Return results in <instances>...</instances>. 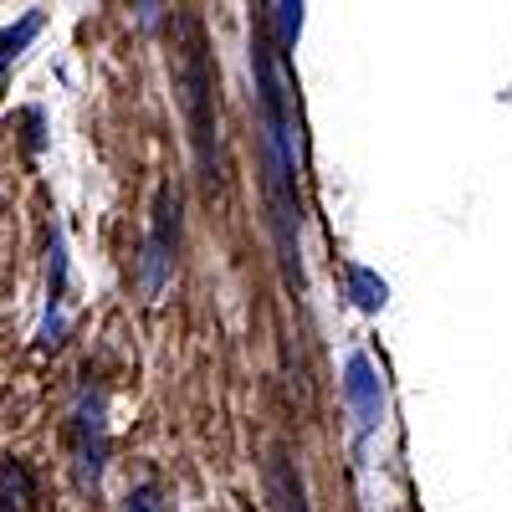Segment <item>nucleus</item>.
<instances>
[{
	"instance_id": "7",
	"label": "nucleus",
	"mask_w": 512,
	"mask_h": 512,
	"mask_svg": "<svg viewBox=\"0 0 512 512\" xmlns=\"http://www.w3.org/2000/svg\"><path fill=\"white\" fill-rule=\"evenodd\" d=\"M349 292H354V303H359L364 313H379V308H384V282H379L369 267H354V272H349Z\"/></svg>"
},
{
	"instance_id": "1",
	"label": "nucleus",
	"mask_w": 512,
	"mask_h": 512,
	"mask_svg": "<svg viewBox=\"0 0 512 512\" xmlns=\"http://www.w3.org/2000/svg\"><path fill=\"white\" fill-rule=\"evenodd\" d=\"M169 82L190 128V144L200 159L205 185H221V123H216V82H210V57H205V31L190 6H175V47H169Z\"/></svg>"
},
{
	"instance_id": "3",
	"label": "nucleus",
	"mask_w": 512,
	"mask_h": 512,
	"mask_svg": "<svg viewBox=\"0 0 512 512\" xmlns=\"http://www.w3.org/2000/svg\"><path fill=\"white\" fill-rule=\"evenodd\" d=\"M344 395L354 405L359 431H379V420H384V384H379V369H374L369 354H349V364H344Z\"/></svg>"
},
{
	"instance_id": "5",
	"label": "nucleus",
	"mask_w": 512,
	"mask_h": 512,
	"mask_svg": "<svg viewBox=\"0 0 512 512\" xmlns=\"http://www.w3.org/2000/svg\"><path fill=\"white\" fill-rule=\"evenodd\" d=\"M267 492H272V507H277V512H308L303 477H297V466H292L282 451L267 461Z\"/></svg>"
},
{
	"instance_id": "8",
	"label": "nucleus",
	"mask_w": 512,
	"mask_h": 512,
	"mask_svg": "<svg viewBox=\"0 0 512 512\" xmlns=\"http://www.w3.org/2000/svg\"><path fill=\"white\" fill-rule=\"evenodd\" d=\"M277 16H282V41L297 47V31H303V0H277Z\"/></svg>"
},
{
	"instance_id": "2",
	"label": "nucleus",
	"mask_w": 512,
	"mask_h": 512,
	"mask_svg": "<svg viewBox=\"0 0 512 512\" xmlns=\"http://www.w3.org/2000/svg\"><path fill=\"white\" fill-rule=\"evenodd\" d=\"M169 221H175V195L159 190L154 236L144 241V262H139V287H144V297H164L169 272H175V231H169Z\"/></svg>"
},
{
	"instance_id": "6",
	"label": "nucleus",
	"mask_w": 512,
	"mask_h": 512,
	"mask_svg": "<svg viewBox=\"0 0 512 512\" xmlns=\"http://www.w3.org/2000/svg\"><path fill=\"white\" fill-rule=\"evenodd\" d=\"M26 502H31V477L21 461H11L0 472V512H26Z\"/></svg>"
},
{
	"instance_id": "4",
	"label": "nucleus",
	"mask_w": 512,
	"mask_h": 512,
	"mask_svg": "<svg viewBox=\"0 0 512 512\" xmlns=\"http://www.w3.org/2000/svg\"><path fill=\"white\" fill-rule=\"evenodd\" d=\"M82 446H77V482L82 487H98L103 477V400H82Z\"/></svg>"
},
{
	"instance_id": "9",
	"label": "nucleus",
	"mask_w": 512,
	"mask_h": 512,
	"mask_svg": "<svg viewBox=\"0 0 512 512\" xmlns=\"http://www.w3.org/2000/svg\"><path fill=\"white\" fill-rule=\"evenodd\" d=\"M123 512H164L159 507V487H139V492H128V507Z\"/></svg>"
}]
</instances>
